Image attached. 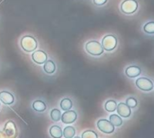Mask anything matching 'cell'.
Instances as JSON below:
<instances>
[{"instance_id":"6da1fadb","label":"cell","mask_w":154,"mask_h":138,"mask_svg":"<svg viewBox=\"0 0 154 138\" xmlns=\"http://www.w3.org/2000/svg\"><path fill=\"white\" fill-rule=\"evenodd\" d=\"M20 47L24 52L32 53V52L37 50L38 42L32 35L26 34L20 39Z\"/></svg>"},{"instance_id":"2e32d148","label":"cell","mask_w":154,"mask_h":138,"mask_svg":"<svg viewBox=\"0 0 154 138\" xmlns=\"http://www.w3.org/2000/svg\"><path fill=\"white\" fill-rule=\"evenodd\" d=\"M60 108L63 111H67V110H69V109L72 108L73 102H72V100L69 98H64V99H62L60 100Z\"/></svg>"},{"instance_id":"d6986e66","label":"cell","mask_w":154,"mask_h":138,"mask_svg":"<svg viewBox=\"0 0 154 138\" xmlns=\"http://www.w3.org/2000/svg\"><path fill=\"white\" fill-rule=\"evenodd\" d=\"M75 134H76V129L71 126L66 127L62 131V136L65 138H73L75 136Z\"/></svg>"},{"instance_id":"cb8c5ba5","label":"cell","mask_w":154,"mask_h":138,"mask_svg":"<svg viewBox=\"0 0 154 138\" xmlns=\"http://www.w3.org/2000/svg\"><path fill=\"white\" fill-rule=\"evenodd\" d=\"M108 0H93V4L97 6H103L107 3Z\"/></svg>"},{"instance_id":"8992f818","label":"cell","mask_w":154,"mask_h":138,"mask_svg":"<svg viewBox=\"0 0 154 138\" xmlns=\"http://www.w3.org/2000/svg\"><path fill=\"white\" fill-rule=\"evenodd\" d=\"M97 128L105 134H113L115 132V126L107 119L106 118H101L97 121Z\"/></svg>"},{"instance_id":"ac0fdd59","label":"cell","mask_w":154,"mask_h":138,"mask_svg":"<svg viewBox=\"0 0 154 138\" xmlns=\"http://www.w3.org/2000/svg\"><path fill=\"white\" fill-rule=\"evenodd\" d=\"M109 121H110L115 127H121V126L123 125V119H122V118H121L119 115H117V114H112V115H110V117H109Z\"/></svg>"},{"instance_id":"d4e9b609","label":"cell","mask_w":154,"mask_h":138,"mask_svg":"<svg viewBox=\"0 0 154 138\" xmlns=\"http://www.w3.org/2000/svg\"><path fill=\"white\" fill-rule=\"evenodd\" d=\"M0 138H5V135L3 131H0Z\"/></svg>"},{"instance_id":"ba28073f","label":"cell","mask_w":154,"mask_h":138,"mask_svg":"<svg viewBox=\"0 0 154 138\" xmlns=\"http://www.w3.org/2000/svg\"><path fill=\"white\" fill-rule=\"evenodd\" d=\"M78 118V114L75 110H67L65 111L63 114H61V118H60V120L63 124H66V125H70V124H73Z\"/></svg>"},{"instance_id":"4316f807","label":"cell","mask_w":154,"mask_h":138,"mask_svg":"<svg viewBox=\"0 0 154 138\" xmlns=\"http://www.w3.org/2000/svg\"><path fill=\"white\" fill-rule=\"evenodd\" d=\"M0 108H1V102H0Z\"/></svg>"},{"instance_id":"8fae6325","label":"cell","mask_w":154,"mask_h":138,"mask_svg":"<svg viewBox=\"0 0 154 138\" xmlns=\"http://www.w3.org/2000/svg\"><path fill=\"white\" fill-rule=\"evenodd\" d=\"M14 96L7 90H2L0 91V102H2L4 105L11 106L14 103Z\"/></svg>"},{"instance_id":"4fadbf2b","label":"cell","mask_w":154,"mask_h":138,"mask_svg":"<svg viewBox=\"0 0 154 138\" xmlns=\"http://www.w3.org/2000/svg\"><path fill=\"white\" fill-rule=\"evenodd\" d=\"M5 135L9 137H14L16 134V127L15 124L13 121H7L4 127V131Z\"/></svg>"},{"instance_id":"277c9868","label":"cell","mask_w":154,"mask_h":138,"mask_svg":"<svg viewBox=\"0 0 154 138\" xmlns=\"http://www.w3.org/2000/svg\"><path fill=\"white\" fill-rule=\"evenodd\" d=\"M139 9V3L137 0H124L120 5V11L124 14H134Z\"/></svg>"},{"instance_id":"5b68a950","label":"cell","mask_w":154,"mask_h":138,"mask_svg":"<svg viewBox=\"0 0 154 138\" xmlns=\"http://www.w3.org/2000/svg\"><path fill=\"white\" fill-rule=\"evenodd\" d=\"M136 87L144 92H151L154 88L153 82L151 79L146 77H140L135 80Z\"/></svg>"},{"instance_id":"484cf974","label":"cell","mask_w":154,"mask_h":138,"mask_svg":"<svg viewBox=\"0 0 154 138\" xmlns=\"http://www.w3.org/2000/svg\"><path fill=\"white\" fill-rule=\"evenodd\" d=\"M73 138H81V137H79V136H74Z\"/></svg>"},{"instance_id":"5bb4252c","label":"cell","mask_w":154,"mask_h":138,"mask_svg":"<svg viewBox=\"0 0 154 138\" xmlns=\"http://www.w3.org/2000/svg\"><path fill=\"white\" fill-rule=\"evenodd\" d=\"M32 108L34 111L38 112V113H42L47 109V105L43 100L41 99H37L35 101L32 102Z\"/></svg>"},{"instance_id":"603a6c76","label":"cell","mask_w":154,"mask_h":138,"mask_svg":"<svg viewBox=\"0 0 154 138\" xmlns=\"http://www.w3.org/2000/svg\"><path fill=\"white\" fill-rule=\"evenodd\" d=\"M81 138H98V136L93 130H86L82 133Z\"/></svg>"},{"instance_id":"9a60e30c","label":"cell","mask_w":154,"mask_h":138,"mask_svg":"<svg viewBox=\"0 0 154 138\" xmlns=\"http://www.w3.org/2000/svg\"><path fill=\"white\" fill-rule=\"evenodd\" d=\"M49 133L52 138H62V129L59 126H52L50 127Z\"/></svg>"},{"instance_id":"3957f363","label":"cell","mask_w":154,"mask_h":138,"mask_svg":"<svg viewBox=\"0 0 154 138\" xmlns=\"http://www.w3.org/2000/svg\"><path fill=\"white\" fill-rule=\"evenodd\" d=\"M101 45H102L104 51H106L107 52H114L118 45V39L114 34H106L102 38Z\"/></svg>"},{"instance_id":"44dd1931","label":"cell","mask_w":154,"mask_h":138,"mask_svg":"<svg viewBox=\"0 0 154 138\" xmlns=\"http://www.w3.org/2000/svg\"><path fill=\"white\" fill-rule=\"evenodd\" d=\"M143 32L147 34H150V35H153L154 34V22L153 21H150V22H147L143 27Z\"/></svg>"},{"instance_id":"7c38bea8","label":"cell","mask_w":154,"mask_h":138,"mask_svg":"<svg viewBox=\"0 0 154 138\" xmlns=\"http://www.w3.org/2000/svg\"><path fill=\"white\" fill-rule=\"evenodd\" d=\"M43 71L47 74V75H52L55 73L56 70H57V66L56 63L54 62L53 60H47L43 64Z\"/></svg>"},{"instance_id":"7a4b0ae2","label":"cell","mask_w":154,"mask_h":138,"mask_svg":"<svg viewBox=\"0 0 154 138\" xmlns=\"http://www.w3.org/2000/svg\"><path fill=\"white\" fill-rule=\"evenodd\" d=\"M85 50L87 53H88L91 56L94 57H99L104 53V49L101 45V42H99L97 40H90L87 42L85 45Z\"/></svg>"},{"instance_id":"e0dca14e","label":"cell","mask_w":154,"mask_h":138,"mask_svg":"<svg viewBox=\"0 0 154 138\" xmlns=\"http://www.w3.org/2000/svg\"><path fill=\"white\" fill-rule=\"evenodd\" d=\"M116 107H117V103L114 99H108L107 101H106V103L104 105L105 109L107 112H110V113L115 112L116 110Z\"/></svg>"},{"instance_id":"9c48e42d","label":"cell","mask_w":154,"mask_h":138,"mask_svg":"<svg viewBox=\"0 0 154 138\" xmlns=\"http://www.w3.org/2000/svg\"><path fill=\"white\" fill-rule=\"evenodd\" d=\"M116 111L118 113L117 115H119L123 118H128L132 116V108L128 107L125 102H121L117 104Z\"/></svg>"},{"instance_id":"7402d4cb","label":"cell","mask_w":154,"mask_h":138,"mask_svg":"<svg viewBox=\"0 0 154 138\" xmlns=\"http://www.w3.org/2000/svg\"><path fill=\"white\" fill-rule=\"evenodd\" d=\"M125 104L131 108H135L138 106V101L134 97H128L125 100Z\"/></svg>"},{"instance_id":"30bf717a","label":"cell","mask_w":154,"mask_h":138,"mask_svg":"<svg viewBox=\"0 0 154 138\" xmlns=\"http://www.w3.org/2000/svg\"><path fill=\"white\" fill-rule=\"evenodd\" d=\"M125 73L126 77L130 79H134V78L139 77L142 74V69L140 68V66H137V65H130L125 68Z\"/></svg>"},{"instance_id":"ffe728a7","label":"cell","mask_w":154,"mask_h":138,"mask_svg":"<svg viewBox=\"0 0 154 138\" xmlns=\"http://www.w3.org/2000/svg\"><path fill=\"white\" fill-rule=\"evenodd\" d=\"M50 116H51V118L53 122H59V121H60L61 111L58 108H52L51 110Z\"/></svg>"},{"instance_id":"52a82bcc","label":"cell","mask_w":154,"mask_h":138,"mask_svg":"<svg viewBox=\"0 0 154 138\" xmlns=\"http://www.w3.org/2000/svg\"><path fill=\"white\" fill-rule=\"evenodd\" d=\"M32 60L38 65H42L48 60V54L42 50H35L32 52Z\"/></svg>"}]
</instances>
